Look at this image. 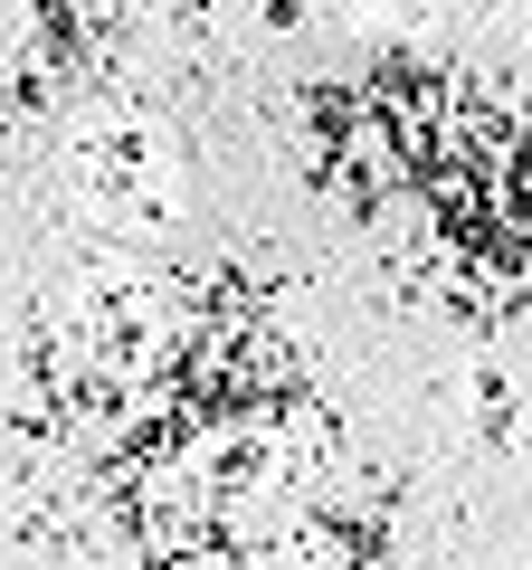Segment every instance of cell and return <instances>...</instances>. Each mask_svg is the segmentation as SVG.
Instances as JSON below:
<instances>
[{"label": "cell", "mask_w": 532, "mask_h": 570, "mask_svg": "<svg viewBox=\"0 0 532 570\" xmlns=\"http://www.w3.org/2000/svg\"><path fill=\"white\" fill-rule=\"evenodd\" d=\"M475 438H485V448H513V438H523V409H513V390H504L494 362H475Z\"/></svg>", "instance_id": "6da1fadb"}]
</instances>
